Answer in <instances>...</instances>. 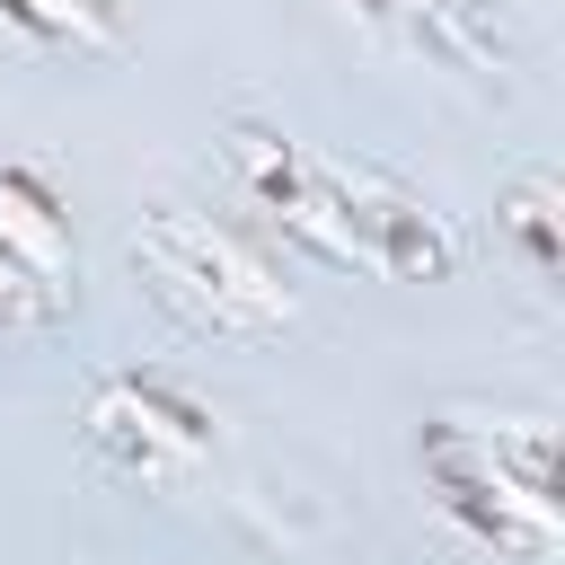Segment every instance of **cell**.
I'll return each instance as SVG.
<instances>
[{"mask_svg":"<svg viewBox=\"0 0 565 565\" xmlns=\"http://www.w3.org/2000/svg\"><path fill=\"white\" fill-rule=\"evenodd\" d=\"M132 265L141 282L203 335H230V344H256V335H282L300 318V291L282 282L274 256H256L238 230L185 212V203H150L132 221Z\"/></svg>","mask_w":565,"mask_h":565,"instance_id":"6da1fadb","label":"cell"},{"mask_svg":"<svg viewBox=\"0 0 565 565\" xmlns=\"http://www.w3.org/2000/svg\"><path fill=\"white\" fill-rule=\"evenodd\" d=\"M318 221H327V256L344 274H388V282L459 274V230L406 177H388L371 159H327L318 150Z\"/></svg>","mask_w":565,"mask_h":565,"instance_id":"7a4b0ae2","label":"cell"},{"mask_svg":"<svg viewBox=\"0 0 565 565\" xmlns=\"http://www.w3.org/2000/svg\"><path fill=\"white\" fill-rule=\"evenodd\" d=\"M88 450L124 477H185L194 459H212L221 441V415L177 380V371H106L88 388V415H79Z\"/></svg>","mask_w":565,"mask_h":565,"instance_id":"3957f363","label":"cell"},{"mask_svg":"<svg viewBox=\"0 0 565 565\" xmlns=\"http://www.w3.org/2000/svg\"><path fill=\"white\" fill-rule=\"evenodd\" d=\"M424 477H433L441 521H450L468 547H494V556H512V565H547V556L565 547V512H556V503H530L521 486H503L441 415L424 424Z\"/></svg>","mask_w":565,"mask_h":565,"instance_id":"277c9868","label":"cell"},{"mask_svg":"<svg viewBox=\"0 0 565 565\" xmlns=\"http://www.w3.org/2000/svg\"><path fill=\"white\" fill-rule=\"evenodd\" d=\"M344 18H362L380 44L424 53L441 71H503L521 53V26L503 0H344Z\"/></svg>","mask_w":565,"mask_h":565,"instance_id":"5b68a950","label":"cell"},{"mask_svg":"<svg viewBox=\"0 0 565 565\" xmlns=\"http://www.w3.org/2000/svg\"><path fill=\"white\" fill-rule=\"evenodd\" d=\"M221 168H230V185H238L300 256L335 265V256H327V221H318V150H309V141H291V132H274V124H230V132H221Z\"/></svg>","mask_w":565,"mask_h":565,"instance_id":"8992f818","label":"cell"},{"mask_svg":"<svg viewBox=\"0 0 565 565\" xmlns=\"http://www.w3.org/2000/svg\"><path fill=\"white\" fill-rule=\"evenodd\" d=\"M0 238L44 274V282H62L71 291V194L35 168V159H18V150H0Z\"/></svg>","mask_w":565,"mask_h":565,"instance_id":"52a82bcc","label":"cell"},{"mask_svg":"<svg viewBox=\"0 0 565 565\" xmlns=\"http://www.w3.org/2000/svg\"><path fill=\"white\" fill-rule=\"evenodd\" d=\"M494 230L512 238V256H521L539 282H556V274H565V185H556L547 168H530V177H512V185H503Z\"/></svg>","mask_w":565,"mask_h":565,"instance_id":"ba28073f","label":"cell"},{"mask_svg":"<svg viewBox=\"0 0 565 565\" xmlns=\"http://www.w3.org/2000/svg\"><path fill=\"white\" fill-rule=\"evenodd\" d=\"M35 9L53 18V35H62V53H71V62L115 53V44H124V26H132V9H124V0H35Z\"/></svg>","mask_w":565,"mask_h":565,"instance_id":"9c48e42d","label":"cell"},{"mask_svg":"<svg viewBox=\"0 0 565 565\" xmlns=\"http://www.w3.org/2000/svg\"><path fill=\"white\" fill-rule=\"evenodd\" d=\"M62 309H71V291H62V282H44V274L0 238V327H53Z\"/></svg>","mask_w":565,"mask_h":565,"instance_id":"30bf717a","label":"cell"},{"mask_svg":"<svg viewBox=\"0 0 565 565\" xmlns=\"http://www.w3.org/2000/svg\"><path fill=\"white\" fill-rule=\"evenodd\" d=\"M0 53H35V62H62V35L35 0H0Z\"/></svg>","mask_w":565,"mask_h":565,"instance_id":"8fae6325","label":"cell"}]
</instances>
